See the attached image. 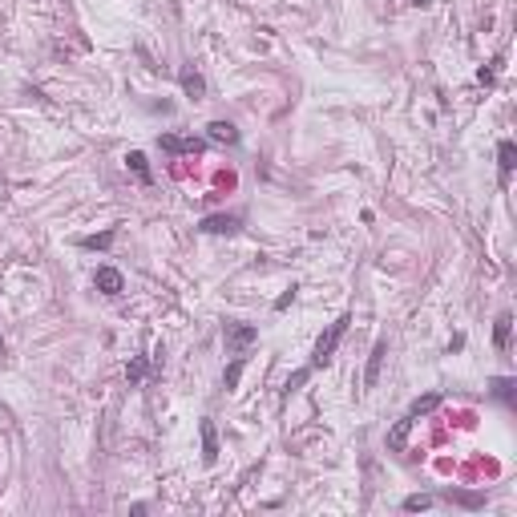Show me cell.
I'll return each mask as SVG.
<instances>
[{"label":"cell","instance_id":"1","mask_svg":"<svg viewBox=\"0 0 517 517\" xmlns=\"http://www.w3.org/2000/svg\"><path fill=\"white\" fill-rule=\"evenodd\" d=\"M348 324H352V315H340V319H335V324L319 335V344H315V352H311V364H307L311 372H315V368H324V364H331V356H335V348H340V340H344Z\"/></svg>","mask_w":517,"mask_h":517},{"label":"cell","instance_id":"2","mask_svg":"<svg viewBox=\"0 0 517 517\" xmlns=\"http://www.w3.org/2000/svg\"><path fill=\"white\" fill-rule=\"evenodd\" d=\"M222 340H227V352H243V348H251L258 340V328L255 324H243V319H227L222 324Z\"/></svg>","mask_w":517,"mask_h":517},{"label":"cell","instance_id":"3","mask_svg":"<svg viewBox=\"0 0 517 517\" xmlns=\"http://www.w3.org/2000/svg\"><path fill=\"white\" fill-rule=\"evenodd\" d=\"M384 360H388V340H376V348L368 356V368H364V392L380 384V372H384Z\"/></svg>","mask_w":517,"mask_h":517},{"label":"cell","instance_id":"4","mask_svg":"<svg viewBox=\"0 0 517 517\" xmlns=\"http://www.w3.org/2000/svg\"><path fill=\"white\" fill-rule=\"evenodd\" d=\"M158 146H162L166 154H202V150H207L202 138H178V134H162Z\"/></svg>","mask_w":517,"mask_h":517},{"label":"cell","instance_id":"5","mask_svg":"<svg viewBox=\"0 0 517 517\" xmlns=\"http://www.w3.org/2000/svg\"><path fill=\"white\" fill-rule=\"evenodd\" d=\"M198 231H207V235H235V231H238V214H211V218L198 222Z\"/></svg>","mask_w":517,"mask_h":517},{"label":"cell","instance_id":"6","mask_svg":"<svg viewBox=\"0 0 517 517\" xmlns=\"http://www.w3.org/2000/svg\"><path fill=\"white\" fill-rule=\"evenodd\" d=\"M94 283H97V291H101V295H121V287H125L121 271H114V267H97Z\"/></svg>","mask_w":517,"mask_h":517},{"label":"cell","instance_id":"7","mask_svg":"<svg viewBox=\"0 0 517 517\" xmlns=\"http://www.w3.org/2000/svg\"><path fill=\"white\" fill-rule=\"evenodd\" d=\"M514 166H517V146H514L509 138H505V141H497V170H501V182H509Z\"/></svg>","mask_w":517,"mask_h":517},{"label":"cell","instance_id":"8","mask_svg":"<svg viewBox=\"0 0 517 517\" xmlns=\"http://www.w3.org/2000/svg\"><path fill=\"white\" fill-rule=\"evenodd\" d=\"M509 335H514V315L501 311L497 324H493V348H497V352H509Z\"/></svg>","mask_w":517,"mask_h":517},{"label":"cell","instance_id":"9","mask_svg":"<svg viewBox=\"0 0 517 517\" xmlns=\"http://www.w3.org/2000/svg\"><path fill=\"white\" fill-rule=\"evenodd\" d=\"M178 81H182V94H186V97H194V101H198V97L207 94V81H202V73H198V69H190V65H186L182 73H178Z\"/></svg>","mask_w":517,"mask_h":517},{"label":"cell","instance_id":"10","mask_svg":"<svg viewBox=\"0 0 517 517\" xmlns=\"http://www.w3.org/2000/svg\"><path fill=\"white\" fill-rule=\"evenodd\" d=\"M202 461H207V465L218 461V432H214V421H202Z\"/></svg>","mask_w":517,"mask_h":517},{"label":"cell","instance_id":"11","mask_svg":"<svg viewBox=\"0 0 517 517\" xmlns=\"http://www.w3.org/2000/svg\"><path fill=\"white\" fill-rule=\"evenodd\" d=\"M207 134H211V141H227V146H235V141H238V130L231 125V121H211Z\"/></svg>","mask_w":517,"mask_h":517},{"label":"cell","instance_id":"12","mask_svg":"<svg viewBox=\"0 0 517 517\" xmlns=\"http://www.w3.org/2000/svg\"><path fill=\"white\" fill-rule=\"evenodd\" d=\"M437 404H441V392H428V396H417V400H412V408H408V417L417 421V417H424V412H432Z\"/></svg>","mask_w":517,"mask_h":517},{"label":"cell","instance_id":"13","mask_svg":"<svg viewBox=\"0 0 517 517\" xmlns=\"http://www.w3.org/2000/svg\"><path fill=\"white\" fill-rule=\"evenodd\" d=\"M408 428H412V417H404V421L388 432V448H392V453H400V448H404V441H408Z\"/></svg>","mask_w":517,"mask_h":517},{"label":"cell","instance_id":"14","mask_svg":"<svg viewBox=\"0 0 517 517\" xmlns=\"http://www.w3.org/2000/svg\"><path fill=\"white\" fill-rule=\"evenodd\" d=\"M114 238H118V231L109 227V231H101V235H89V238H81V247H85V251H105V247H109Z\"/></svg>","mask_w":517,"mask_h":517},{"label":"cell","instance_id":"15","mask_svg":"<svg viewBox=\"0 0 517 517\" xmlns=\"http://www.w3.org/2000/svg\"><path fill=\"white\" fill-rule=\"evenodd\" d=\"M243 368H247V360H243V356H238L235 364L227 368V380H222V384H227V392H235V388H238V380H243Z\"/></svg>","mask_w":517,"mask_h":517},{"label":"cell","instance_id":"16","mask_svg":"<svg viewBox=\"0 0 517 517\" xmlns=\"http://www.w3.org/2000/svg\"><path fill=\"white\" fill-rule=\"evenodd\" d=\"M125 162H130V170H134V174H138L141 182H150V166H146V154H138V150H134V154H130V158H125Z\"/></svg>","mask_w":517,"mask_h":517},{"label":"cell","instance_id":"17","mask_svg":"<svg viewBox=\"0 0 517 517\" xmlns=\"http://www.w3.org/2000/svg\"><path fill=\"white\" fill-rule=\"evenodd\" d=\"M445 497H448V501H461V505H473V509L485 505V497H481V493H457V489H445Z\"/></svg>","mask_w":517,"mask_h":517},{"label":"cell","instance_id":"18","mask_svg":"<svg viewBox=\"0 0 517 517\" xmlns=\"http://www.w3.org/2000/svg\"><path fill=\"white\" fill-rule=\"evenodd\" d=\"M493 396H501L505 404H514V380L497 376V380H493Z\"/></svg>","mask_w":517,"mask_h":517},{"label":"cell","instance_id":"19","mask_svg":"<svg viewBox=\"0 0 517 517\" xmlns=\"http://www.w3.org/2000/svg\"><path fill=\"white\" fill-rule=\"evenodd\" d=\"M146 372H150V364H146V360H134V364H130V368H125V376H130V384H141V380H146Z\"/></svg>","mask_w":517,"mask_h":517},{"label":"cell","instance_id":"20","mask_svg":"<svg viewBox=\"0 0 517 517\" xmlns=\"http://www.w3.org/2000/svg\"><path fill=\"white\" fill-rule=\"evenodd\" d=\"M428 505H432V497H424V493H417V497H408V501H404V509H408V514H417V509H428Z\"/></svg>","mask_w":517,"mask_h":517},{"label":"cell","instance_id":"21","mask_svg":"<svg viewBox=\"0 0 517 517\" xmlns=\"http://www.w3.org/2000/svg\"><path fill=\"white\" fill-rule=\"evenodd\" d=\"M307 376H311V368H304V372H295V376L287 380V388H283V392H287V396H291V392H295V388H299V384H304Z\"/></svg>","mask_w":517,"mask_h":517},{"label":"cell","instance_id":"22","mask_svg":"<svg viewBox=\"0 0 517 517\" xmlns=\"http://www.w3.org/2000/svg\"><path fill=\"white\" fill-rule=\"evenodd\" d=\"M291 299H295V287H287L279 299H275V311H283V307H291Z\"/></svg>","mask_w":517,"mask_h":517}]
</instances>
